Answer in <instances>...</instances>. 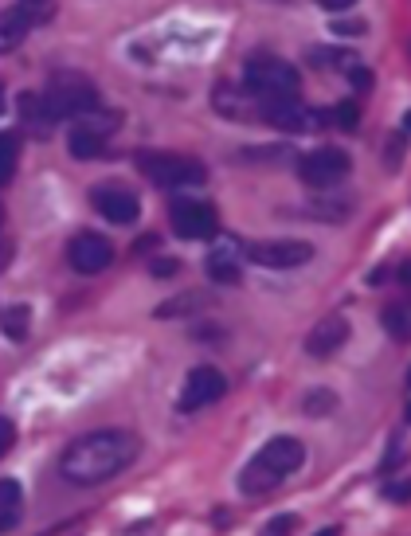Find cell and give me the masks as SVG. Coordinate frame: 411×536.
I'll use <instances>...</instances> for the list:
<instances>
[{"label":"cell","instance_id":"5bb4252c","mask_svg":"<svg viewBox=\"0 0 411 536\" xmlns=\"http://www.w3.org/2000/svg\"><path fill=\"white\" fill-rule=\"evenodd\" d=\"M208 274H212V282H224V286H235L243 278L239 247L231 239H216L212 243V251H208Z\"/></svg>","mask_w":411,"mask_h":536},{"label":"cell","instance_id":"d6986e66","mask_svg":"<svg viewBox=\"0 0 411 536\" xmlns=\"http://www.w3.org/2000/svg\"><path fill=\"white\" fill-rule=\"evenodd\" d=\"M384 329H388L396 341H408V337H411L408 310H400V306H388V310H384Z\"/></svg>","mask_w":411,"mask_h":536},{"label":"cell","instance_id":"7c38bea8","mask_svg":"<svg viewBox=\"0 0 411 536\" xmlns=\"http://www.w3.org/2000/svg\"><path fill=\"white\" fill-rule=\"evenodd\" d=\"M345 341H349V321L341 313H329V317H321L318 325L306 333V353L310 357H333Z\"/></svg>","mask_w":411,"mask_h":536},{"label":"cell","instance_id":"2e32d148","mask_svg":"<svg viewBox=\"0 0 411 536\" xmlns=\"http://www.w3.org/2000/svg\"><path fill=\"white\" fill-rule=\"evenodd\" d=\"M102 145H106V137L91 134V130H83V126H75V130L67 134V153H71L75 161H94V157H102Z\"/></svg>","mask_w":411,"mask_h":536},{"label":"cell","instance_id":"ba28073f","mask_svg":"<svg viewBox=\"0 0 411 536\" xmlns=\"http://www.w3.org/2000/svg\"><path fill=\"white\" fill-rule=\"evenodd\" d=\"M169 224H173V231H177L181 239H196V243H200V239H212V235H216L220 216H216L212 204L181 196V200L169 208Z\"/></svg>","mask_w":411,"mask_h":536},{"label":"cell","instance_id":"1f68e13d","mask_svg":"<svg viewBox=\"0 0 411 536\" xmlns=\"http://www.w3.org/2000/svg\"><path fill=\"white\" fill-rule=\"evenodd\" d=\"M400 278H404V282H408V286H411V263H404V270H400Z\"/></svg>","mask_w":411,"mask_h":536},{"label":"cell","instance_id":"e575fe53","mask_svg":"<svg viewBox=\"0 0 411 536\" xmlns=\"http://www.w3.org/2000/svg\"><path fill=\"white\" fill-rule=\"evenodd\" d=\"M408 384H411V372H408Z\"/></svg>","mask_w":411,"mask_h":536},{"label":"cell","instance_id":"d6a6232c","mask_svg":"<svg viewBox=\"0 0 411 536\" xmlns=\"http://www.w3.org/2000/svg\"><path fill=\"white\" fill-rule=\"evenodd\" d=\"M318 536H341V529H321Z\"/></svg>","mask_w":411,"mask_h":536},{"label":"cell","instance_id":"8992f818","mask_svg":"<svg viewBox=\"0 0 411 536\" xmlns=\"http://www.w3.org/2000/svg\"><path fill=\"white\" fill-rule=\"evenodd\" d=\"M349 169H353V157H349L345 149L321 145V149H310V153L298 161V180H302L306 188L329 192V188H337L341 180L349 177Z\"/></svg>","mask_w":411,"mask_h":536},{"label":"cell","instance_id":"5b68a950","mask_svg":"<svg viewBox=\"0 0 411 536\" xmlns=\"http://www.w3.org/2000/svg\"><path fill=\"white\" fill-rule=\"evenodd\" d=\"M137 173L149 177L157 188H192L204 184L208 169L196 157H181V153H137Z\"/></svg>","mask_w":411,"mask_h":536},{"label":"cell","instance_id":"ac0fdd59","mask_svg":"<svg viewBox=\"0 0 411 536\" xmlns=\"http://www.w3.org/2000/svg\"><path fill=\"white\" fill-rule=\"evenodd\" d=\"M28 325H32V310L28 306H8L4 310V333H8V341H24L28 337Z\"/></svg>","mask_w":411,"mask_h":536},{"label":"cell","instance_id":"52a82bcc","mask_svg":"<svg viewBox=\"0 0 411 536\" xmlns=\"http://www.w3.org/2000/svg\"><path fill=\"white\" fill-rule=\"evenodd\" d=\"M247 259L267 270H294L314 259V247L302 239H255L247 243Z\"/></svg>","mask_w":411,"mask_h":536},{"label":"cell","instance_id":"7402d4cb","mask_svg":"<svg viewBox=\"0 0 411 536\" xmlns=\"http://www.w3.org/2000/svg\"><path fill=\"white\" fill-rule=\"evenodd\" d=\"M337 407V396L329 392V388H314L306 400H302V411L306 415H325V411H333Z\"/></svg>","mask_w":411,"mask_h":536},{"label":"cell","instance_id":"3957f363","mask_svg":"<svg viewBox=\"0 0 411 536\" xmlns=\"http://www.w3.org/2000/svg\"><path fill=\"white\" fill-rule=\"evenodd\" d=\"M302 75L294 63L278 59V55H251L243 67V90L255 102H282V98H298Z\"/></svg>","mask_w":411,"mask_h":536},{"label":"cell","instance_id":"ffe728a7","mask_svg":"<svg viewBox=\"0 0 411 536\" xmlns=\"http://www.w3.org/2000/svg\"><path fill=\"white\" fill-rule=\"evenodd\" d=\"M32 28V16L28 12H20V8H12V12H4V44L12 47L20 40V32H28Z\"/></svg>","mask_w":411,"mask_h":536},{"label":"cell","instance_id":"603a6c76","mask_svg":"<svg viewBox=\"0 0 411 536\" xmlns=\"http://www.w3.org/2000/svg\"><path fill=\"white\" fill-rule=\"evenodd\" d=\"M0 145H4V165H0V173H4V184H8V180L16 177V157H20V137L12 134V130H8V134L0 137Z\"/></svg>","mask_w":411,"mask_h":536},{"label":"cell","instance_id":"30bf717a","mask_svg":"<svg viewBox=\"0 0 411 536\" xmlns=\"http://www.w3.org/2000/svg\"><path fill=\"white\" fill-rule=\"evenodd\" d=\"M91 208L106 224H118V227L137 224V216H141V200H137L130 188H122V184H98L91 192Z\"/></svg>","mask_w":411,"mask_h":536},{"label":"cell","instance_id":"4dcf8cb0","mask_svg":"<svg viewBox=\"0 0 411 536\" xmlns=\"http://www.w3.org/2000/svg\"><path fill=\"white\" fill-rule=\"evenodd\" d=\"M357 0H321V8H329V12H345V8H353Z\"/></svg>","mask_w":411,"mask_h":536},{"label":"cell","instance_id":"e0dca14e","mask_svg":"<svg viewBox=\"0 0 411 536\" xmlns=\"http://www.w3.org/2000/svg\"><path fill=\"white\" fill-rule=\"evenodd\" d=\"M75 126H83V130H91V134H98V137H110L122 126V114H118V110H91V114H83Z\"/></svg>","mask_w":411,"mask_h":536},{"label":"cell","instance_id":"7a4b0ae2","mask_svg":"<svg viewBox=\"0 0 411 536\" xmlns=\"http://www.w3.org/2000/svg\"><path fill=\"white\" fill-rule=\"evenodd\" d=\"M302 462H306V447L298 439H290V435H278L243 466L239 490L247 493V497H263L274 486H282L294 470H302Z\"/></svg>","mask_w":411,"mask_h":536},{"label":"cell","instance_id":"83f0119b","mask_svg":"<svg viewBox=\"0 0 411 536\" xmlns=\"http://www.w3.org/2000/svg\"><path fill=\"white\" fill-rule=\"evenodd\" d=\"M333 32H345V36H361L365 24L361 20H333Z\"/></svg>","mask_w":411,"mask_h":536},{"label":"cell","instance_id":"f1b7e54d","mask_svg":"<svg viewBox=\"0 0 411 536\" xmlns=\"http://www.w3.org/2000/svg\"><path fill=\"white\" fill-rule=\"evenodd\" d=\"M349 79H353V87L357 90H372V71H365V67H353Z\"/></svg>","mask_w":411,"mask_h":536},{"label":"cell","instance_id":"44dd1931","mask_svg":"<svg viewBox=\"0 0 411 536\" xmlns=\"http://www.w3.org/2000/svg\"><path fill=\"white\" fill-rule=\"evenodd\" d=\"M200 306H204V294H196V290H188L184 298H173L169 306H161V310H157V317H184V313L200 310Z\"/></svg>","mask_w":411,"mask_h":536},{"label":"cell","instance_id":"484cf974","mask_svg":"<svg viewBox=\"0 0 411 536\" xmlns=\"http://www.w3.org/2000/svg\"><path fill=\"white\" fill-rule=\"evenodd\" d=\"M388 501H411V482H392L388 490H384Z\"/></svg>","mask_w":411,"mask_h":536},{"label":"cell","instance_id":"9a60e30c","mask_svg":"<svg viewBox=\"0 0 411 536\" xmlns=\"http://www.w3.org/2000/svg\"><path fill=\"white\" fill-rule=\"evenodd\" d=\"M20 521H24V490H20L16 478H4V486H0V529L12 533Z\"/></svg>","mask_w":411,"mask_h":536},{"label":"cell","instance_id":"9c48e42d","mask_svg":"<svg viewBox=\"0 0 411 536\" xmlns=\"http://www.w3.org/2000/svg\"><path fill=\"white\" fill-rule=\"evenodd\" d=\"M228 392V380L220 368L212 364H196L188 376H184L181 388V411H200V407H212L216 400H224Z\"/></svg>","mask_w":411,"mask_h":536},{"label":"cell","instance_id":"6da1fadb","mask_svg":"<svg viewBox=\"0 0 411 536\" xmlns=\"http://www.w3.org/2000/svg\"><path fill=\"white\" fill-rule=\"evenodd\" d=\"M137 439L122 427H102L83 439H75L59 458V474L75 486H98L114 474H122L137 458Z\"/></svg>","mask_w":411,"mask_h":536},{"label":"cell","instance_id":"d4e9b609","mask_svg":"<svg viewBox=\"0 0 411 536\" xmlns=\"http://www.w3.org/2000/svg\"><path fill=\"white\" fill-rule=\"evenodd\" d=\"M290 529H294V517L286 513V517H274L271 525H267V529H263L259 536H290Z\"/></svg>","mask_w":411,"mask_h":536},{"label":"cell","instance_id":"4fadbf2b","mask_svg":"<svg viewBox=\"0 0 411 536\" xmlns=\"http://www.w3.org/2000/svg\"><path fill=\"white\" fill-rule=\"evenodd\" d=\"M263 118L278 126V130H290V134H302V130H314L318 118L298 102V98H282V102H263Z\"/></svg>","mask_w":411,"mask_h":536},{"label":"cell","instance_id":"277c9868","mask_svg":"<svg viewBox=\"0 0 411 536\" xmlns=\"http://www.w3.org/2000/svg\"><path fill=\"white\" fill-rule=\"evenodd\" d=\"M44 110L51 122H63V118H83L98 106V87L83 75H55L44 87Z\"/></svg>","mask_w":411,"mask_h":536},{"label":"cell","instance_id":"4316f807","mask_svg":"<svg viewBox=\"0 0 411 536\" xmlns=\"http://www.w3.org/2000/svg\"><path fill=\"white\" fill-rule=\"evenodd\" d=\"M149 270H153L157 278H173V274L181 270V263H177V259H157V263H153Z\"/></svg>","mask_w":411,"mask_h":536},{"label":"cell","instance_id":"f546056e","mask_svg":"<svg viewBox=\"0 0 411 536\" xmlns=\"http://www.w3.org/2000/svg\"><path fill=\"white\" fill-rule=\"evenodd\" d=\"M12 443H16V431H12V423L4 419V423H0V447L12 450Z\"/></svg>","mask_w":411,"mask_h":536},{"label":"cell","instance_id":"836d02e7","mask_svg":"<svg viewBox=\"0 0 411 536\" xmlns=\"http://www.w3.org/2000/svg\"><path fill=\"white\" fill-rule=\"evenodd\" d=\"M408 423H411V407H408Z\"/></svg>","mask_w":411,"mask_h":536},{"label":"cell","instance_id":"8fae6325","mask_svg":"<svg viewBox=\"0 0 411 536\" xmlns=\"http://www.w3.org/2000/svg\"><path fill=\"white\" fill-rule=\"evenodd\" d=\"M67 259L79 274H102V270L114 263V247L102 231H79L67 247Z\"/></svg>","mask_w":411,"mask_h":536},{"label":"cell","instance_id":"cb8c5ba5","mask_svg":"<svg viewBox=\"0 0 411 536\" xmlns=\"http://www.w3.org/2000/svg\"><path fill=\"white\" fill-rule=\"evenodd\" d=\"M333 122H337L341 130H357V102H341V106L333 110Z\"/></svg>","mask_w":411,"mask_h":536},{"label":"cell","instance_id":"d590c367","mask_svg":"<svg viewBox=\"0 0 411 536\" xmlns=\"http://www.w3.org/2000/svg\"><path fill=\"white\" fill-rule=\"evenodd\" d=\"M28 4H32V0H28Z\"/></svg>","mask_w":411,"mask_h":536}]
</instances>
